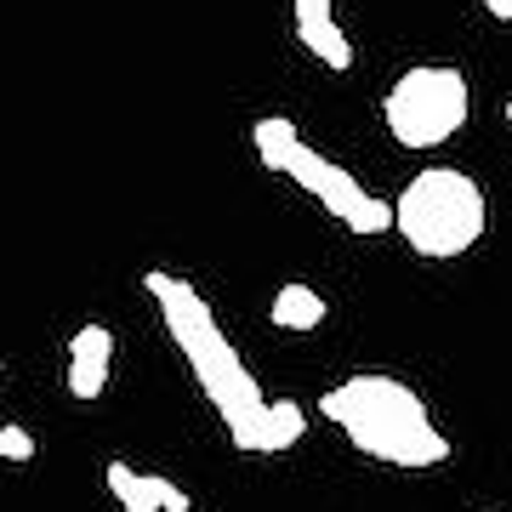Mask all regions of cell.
Masks as SVG:
<instances>
[{"label":"cell","mask_w":512,"mask_h":512,"mask_svg":"<svg viewBox=\"0 0 512 512\" xmlns=\"http://www.w3.org/2000/svg\"><path fill=\"white\" fill-rule=\"evenodd\" d=\"M507 120H512V103H507Z\"/></svg>","instance_id":"obj_14"},{"label":"cell","mask_w":512,"mask_h":512,"mask_svg":"<svg viewBox=\"0 0 512 512\" xmlns=\"http://www.w3.org/2000/svg\"><path fill=\"white\" fill-rule=\"evenodd\" d=\"M484 12H490V18H501V23H512V0H484Z\"/></svg>","instance_id":"obj_13"},{"label":"cell","mask_w":512,"mask_h":512,"mask_svg":"<svg viewBox=\"0 0 512 512\" xmlns=\"http://www.w3.org/2000/svg\"><path fill=\"white\" fill-rule=\"evenodd\" d=\"M143 285H148V296H154V308H160L177 353H183V365L194 370L200 393L222 416L234 450L239 456H262V410H268V393L256 387L251 365H245L234 353V342L222 336L211 302L177 274H143Z\"/></svg>","instance_id":"obj_1"},{"label":"cell","mask_w":512,"mask_h":512,"mask_svg":"<svg viewBox=\"0 0 512 512\" xmlns=\"http://www.w3.org/2000/svg\"><path fill=\"white\" fill-rule=\"evenodd\" d=\"M268 319H274L279 330H313V325H325V296L313 291V285H285V291L274 296Z\"/></svg>","instance_id":"obj_8"},{"label":"cell","mask_w":512,"mask_h":512,"mask_svg":"<svg viewBox=\"0 0 512 512\" xmlns=\"http://www.w3.org/2000/svg\"><path fill=\"white\" fill-rule=\"evenodd\" d=\"M0 461H35V433L29 427H0Z\"/></svg>","instance_id":"obj_12"},{"label":"cell","mask_w":512,"mask_h":512,"mask_svg":"<svg viewBox=\"0 0 512 512\" xmlns=\"http://www.w3.org/2000/svg\"><path fill=\"white\" fill-rule=\"evenodd\" d=\"M473 92H467V74L450 63H416L404 69L382 97V120L393 131V143L404 148H439L467 126Z\"/></svg>","instance_id":"obj_5"},{"label":"cell","mask_w":512,"mask_h":512,"mask_svg":"<svg viewBox=\"0 0 512 512\" xmlns=\"http://www.w3.org/2000/svg\"><path fill=\"white\" fill-rule=\"evenodd\" d=\"M296 40H302L325 69H336V74L353 69V46H348V35H342L336 12H330V0H296Z\"/></svg>","instance_id":"obj_7"},{"label":"cell","mask_w":512,"mask_h":512,"mask_svg":"<svg viewBox=\"0 0 512 512\" xmlns=\"http://www.w3.org/2000/svg\"><path fill=\"white\" fill-rule=\"evenodd\" d=\"M109 359H114V330L109 325H80L69 342V393L74 399H97L109 387Z\"/></svg>","instance_id":"obj_6"},{"label":"cell","mask_w":512,"mask_h":512,"mask_svg":"<svg viewBox=\"0 0 512 512\" xmlns=\"http://www.w3.org/2000/svg\"><path fill=\"white\" fill-rule=\"evenodd\" d=\"M251 143H256V154H262V165H268V171H279V177L302 183L313 200L330 211V217L342 222V228H353V234H387V228H393V205L376 200V194H370L353 171H342L336 160L313 154V148L302 143V131H296L285 114L256 120Z\"/></svg>","instance_id":"obj_4"},{"label":"cell","mask_w":512,"mask_h":512,"mask_svg":"<svg viewBox=\"0 0 512 512\" xmlns=\"http://www.w3.org/2000/svg\"><path fill=\"white\" fill-rule=\"evenodd\" d=\"M302 433H308V416H302V404L268 399V410H262V456H279V450H291Z\"/></svg>","instance_id":"obj_9"},{"label":"cell","mask_w":512,"mask_h":512,"mask_svg":"<svg viewBox=\"0 0 512 512\" xmlns=\"http://www.w3.org/2000/svg\"><path fill=\"white\" fill-rule=\"evenodd\" d=\"M103 484L114 490V501H120L126 512H160L154 501H148V490H143V473L126 467V461H109V467H103Z\"/></svg>","instance_id":"obj_10"},{"label":"cell","mask_w":512,"mask_h":512,"mask_svg":"<svg viewBox=\"0 0 512 512\" xmlns=\"http://www.w3.org/2000/svg\"><path fill=\"white\" fill-rule=\"evenodd\" d=\"M319 410L370 461H387V467H439V461H450V439L439 433V421L427 416L421 393L404 387L399 376L359 370V376L330 387Z\"/></svg>","instance_id":"obj_2"},{"label":"cell","mask_w":512,"mask_h":512,"mask_svg":"<svg viewBox=\"0 0 512 512\" xmlns=\"http://www.w3.org/2000/svg\"><path fill=\"white\" fill-rule=\"evenodd\" d=\"M393 228L404 234V245L427 262H450V256H467L490 228V205H484V188L456 171V165H427L416 171L404 194L393 200Z\"/></svg>","instance_id":"obj_3"},{"label":"cell","mask_w":512,"mask_h":512,"mask_svg":"<svg viewBox=\"0 0 512 512\" xmlns=\"http://www.w3.org/2000/svg\"><path fill=\"white\" fill-rule=\"evenodd\" d=\"M143 490H148V501H154L160 512H194V501H188L171 478H160V473H143Z\"/></svg>","instance_id":"obj_11"}]
</instances>
